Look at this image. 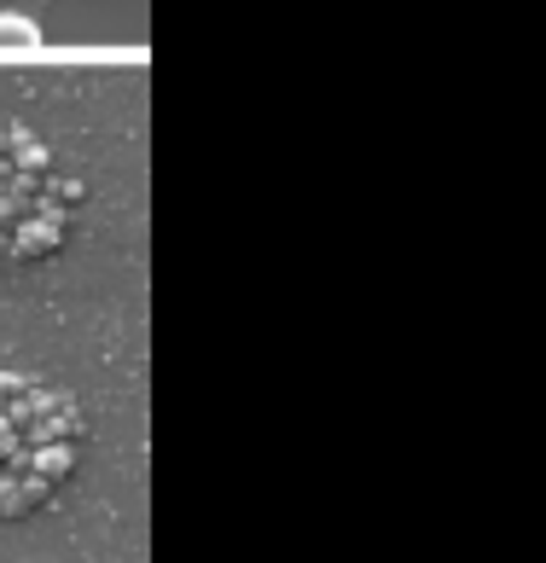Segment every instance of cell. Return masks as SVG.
Wrapping results in <instances>:
<instances>
[{"mask_svg": "<svg viewBox=\"0 0 546 563\" xmlns=\"http://www.w3.org/2000/svg\"><path fill=\"white\" fill-rule=\"evenodd\" d=\"M81 407L58 384L0 372V517H30L70 483Z\"/></svg>", "mask_w": 546, "mask_h": 563, "instance_id": "6da1fadb", "label": "cell"}, {"mask_svg": "<svg viewBox=\"0 0 546 563\" xmlns=\"http://www.w3.org/2000/svg\"><path fill=\"white\" fill-rule=\"evenodd\" d=\"M70 227V180L30 129L0 122V267L58 250Z\"/></svg>", "mask_w": 546, "mask_h": 563, "instance_id": "7a4b0ae2", "label": "cell"}, {"mask_svg": "<svg viewBox=\"0 0 546 563\" xmlns=\"http://www.w3.org/2000/svg\"><path fill=\"white\" fill-rule=\"evenodd\" d=\"M0 47H41V24L24 12H0Z\"/></svg>", "mask_w": 546, "mask_h": 563, "instance_id": "3957f363", "label": "cell"}]
</instances>
